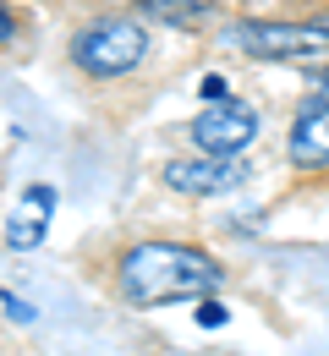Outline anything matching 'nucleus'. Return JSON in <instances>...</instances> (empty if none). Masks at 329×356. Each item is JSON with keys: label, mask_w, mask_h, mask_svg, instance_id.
<instances>
[{"label": "nucleus", "mask_w": 329, "mask_h": 356, "mask_svg": "<svg viewBox=\"0 0 329 356\" xmlns=\"http://www.w3.org/2000/svg\"><path fill=\"white\" fill-rule=\"evenodd\" d=\"M285 154H291L296 170H329V93H313V99L296 104Z\"/></svg>", "instance_id": "obj_6"}, {"label": "nucleus", "mask_w": 329, "mask_h": 356, "mask_svg": "<svg viewBox=\"0 0 329 356\" xmlns=\"http://www.w3.org/2000/svg\"><path fill=\"white\" fill-rule=\"evenodd\" d=\"M198 93H203V104H214V99H231V88H225V77H220V72H209V77L198 83Z\"/></svg>", "instance_id": "obj_11"}, {"label": "nucleus", "mask_w": 329, "mask_h": 356, "mask_svg": "<svg viewBox=\"0 0 329 356\" xmlns=\"http://www.w3.org/2000/svg\"><path fill=\"white\" fill-rule=\"evenodd\" d=\"M0 307H6V318H17V323H33V307L22 296H11V291H0Z\"/></svg>", "instance_id": "obj_9"}, {"label": "nucleus", "mask_w": 329, "mask_h": 356, "mask_svg": "<svg viewBox=\"0 0 329 356\" xmlns=\"http://www.w3.org/2000/svg\"><path fill=\"white\" fill-rule=\"evenodd\" d=\"M11 39H17V17L0 6V44H11Z\"/></svg>", "instance_id": "obj_12"}, {"label": "nucleus", "mask_w": 329, "mask_h": 356, "mask_svg": "<svg viewBox=\"0 0 329 356\" xmlns=\"http://www.w3.org/2000/svg\"><path fill=\"white\" fill-rule=\"evenodd\" d=\"M148 60V33L127 17H104L88 22L77 39H72V66L88 72V77H127Z\"/></svg>", "instance_id": "obj_3"}, {"label": "nucleus", "mask_w": 329, "mask_h": 356, "mask_svg": "<svg viewBox=\"0 0 329 356\" xmlns=\"http://www.w3.org/2000/svg\"><path fill=\"white\" fill-rule=\"evenodd\" d=\"M138 11L154 22H170V28H198L214 17V0H138Z\"/></svg>", "instance_id": "obj_8"}, {"label": "nucleus", "mask_w": 329, "mask_h": 356, "mask_svg": "<svg viewBox=\"0 0 329 356\" xmlns=\"http://www.w3.org/2000/svg\"><path fill=\"white\" fill-rule=\"evenodd\" d=\"M225 44L252 60H285V66H329V17L324 22H231Z\"/></svg>", "instance_id": "obj_2"}, {"label": "nucleus", "mask_w": 329, "mask_h": 356, "mask_svg": "<svg viewBox=\"0 0 329 356\" xmlns=\"http://www.w3.org/2000/svg\"><path fill=\"white\" fill-rule=\"evenodd\" d=\"M225 318H231V312L220 307V302H209V296H198V323H209V329H220Z\"/></svg>", "instance_id": "obj_10"}, {"label": "nucleus", "mask_w": 329, "mask_h": 356, "mask_svg": "<svg viewBox=\"0 0 329 356\" xmlns=\"http://www.w3.org/2000/svg\"><path fill=\"white\" fill-rule=\"evenodd\" d=\"M225 285V268L209 252L182 241H143L115 268V291L132 307H165V302H198Z\"/></svg>", "instance_id": "obj_1"}, {"label": "nucleus", "mask_w": 329, "mask_h": 356, "mask_svg": "<svg viewBox=\"0 0 329 356\" xmlns=\"http://www.w3.org/2000/svg\"><path fill=\"white\" fill-rule=\"evenodd\" d=\"M247 176H252V170H247L236 154H198V159H170V165H165V186H170V192H187V197L236 192Z\"/></svg>", "instance_id": "obj_5"}, {"label": "nucleus", "mask_w": 329, "mask_h": 356, "mask_svg": "<svg viewBox=\"0 0 329 356\" xmlns=\"http://www.w3.org/2000/svg\"><path fill=\"white\" fill-rule=\"evenodd\" d=\"M258 137V110L241 99H214L203 104V115L192 121V143L198 154H241Z\"/></svg>", "instance_id": "obj_4"}, {"label": "nucleus", "mask_w": 329, "mask_h": 356, "mask_svg": "<svg viewBox=\"0 0 329 356\" xmlns=\"http://www.w3.org/2000/svg\"><path fill=\"white\" fill-rule=\"evenodd\" d=\"M319 93H329V66H324V72H319Z\"/></svg>", "instance_id": "obj_13"}, {"label": "nucleus", "mask_w": 329, "mask_h": 356, "mask_svg": "<svg viewBox=\"0 0 329 356\" xmlns=\"http://www.w3.org/2000/svg\"><path fill=\"white\" fill-rule=\"evenodd\" d=\"M49 214H55V192H49L45 181L28 186L22 203H17L11 220H6V247H11V252H33V247L45 241V230H49Z\"/></svg>", "instance_id": "obj_7"}]
</instances>
